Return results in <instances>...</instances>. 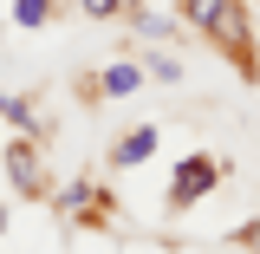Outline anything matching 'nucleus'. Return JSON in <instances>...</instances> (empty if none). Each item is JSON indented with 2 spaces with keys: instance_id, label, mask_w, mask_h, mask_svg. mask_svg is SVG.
Listing matches in <instances>:
<instances>
[{
  "instance_id": "nucleus-6",
  "label": "nucleus",
  "mask_w": 260,
  "mask_h": 254,
  "mask_svg": "<svg viewBox=\"0 0 260 254\" xmlns=\"http://www.w3.org/2000/svg\"><path fill=\"white\" fill-rule=\"evenodd\" d=\"M0 124H13V130H26V137H39V111H32L20 92H0Z\"/></svg>"
},
{
  "instance_id": "nucleus-11",
  "label": "nucleus",
  "mask_w": 260,
  "mask_h": 254,
  "mask_svg": "<svg viewBox=\"0 0 260 254\" xmlns=\"http://www.w3.org/2000/svg\"><path fill=\"white\" fill-rule=\"evenodd\" d=\"M241 241H247V248L260 254V222H247V228H241Z\"/></svg>"
},
{
  "instance_id": "nucleus-5",
  "label": "nucleus",
  "mask_w": 260,
  "mask_h": 254,
  "mask_svg": "<svg viewBox=\"0 0 260 254\" xmlns=\"http://www.w3.org/2000/svg\"><path fill=\"white\" fill-rule=\"evenodd\" d=\"M150 157H156V124H137V130H124L111 144V163L117 170H137V163H150Z\"/></svg>"
},
{
  "instance_id": "nucleus-1",
  "label": "nucleus",
  "mask_w": 260,
  "mask_h": 254,
  "mask_svg": "<svg viewBox=\"0 0 260 254\" xmlns=\"http://www.w3.org/2000/svg\"><path fill=\"white\" fill-rule=\"evenodd\" d=\"M182 20L202 26L221 52H247V39H254V33H247V7H241V0H182Z\"/></svg>"
},
{
  "instance_id": "nucleus-3",
  "label": "nucleus",
  "mask_w": 260,
  "mask_h": 254,
  "mask_svg": "<svg viewBox=\"0 0 260 254\" xmlns=\"http://www.w3.org/2000/svg\"><path fill=\"white\" fill-rule=\"evenodd\" d=\"M228 163L208 157V150H189V157L176 163V176H169V195H176V209H195V202H208V195L221 189Z\"/></svg>"
},
{
  "instance_id": "nucleus-7",
  "label": "nucleus",
  "mask_w": 260,
  "mask_h": 254,
  "mask_svg": "<svg viewBox=\"0 0 260 254\" xmlns=\"http://www.w3.org/2000/svg\"><path fill=\"white\" fill-rule=\"evenodd\" d=\"M130 33H143V39H156V46H169L176 39V20H162V13H143V7H124Z\"/></svg>"
},
{
  "instance_id": "nucleus-8",
  "label": "nucleus",
  "mask_w": 260,
  "mask_h": 254,
  "mask_svg": "<svg viewBox=\"0 0 260 254\" xmlns=\"http://www.w3.org/2000/svg\"><path fill=\"white\" fill-rule=\"evenodd\" d=\"M143 72H150V78H162V85H182V59H176V52H150V59H143Z\"/></svg>"
},
{
  "instance_id": "nucleus-2",
  "label": "nucleus",
  "mask_w": 260,
  "mask_h": 254,
  "mask_svg": "<svg viewBox=\"0 0 260 254\" xmlns=\"http://www.w3.org/2000/svg\"><path fill=\"white\" fill-rule=\"evenodd\" d=\"M0 157H7V183L26 195V202H46V195H52V176H46V157H39V137H26V130L0 137Z\"/></svg>"
},
{
  "instance_id": "nucleus-10",
  "label": "nucleus",
  "mask_w": 260,
  "mask_h": 254,
  "mask_svg": "<svg viewBox=\"0 0 260 254\" xmlns=\"http://www.w3.org/2000/svg\"><path fill=\"white\" fill-rule=\"evenodd\" d=\"M78 7H85L91 20H117V13H124V0H78Z\"/></svg>"
},
{
  "instance_id": "nucleus-9",
  "label": "nucleus",
  "mask_w": 260,
  "mask_h": 254,
  "mask_svg": "<svg viewBox=\"0 0 260 254\" xmlns=\"http://www.w3.org/2000/svg\"><path fill=\"white\" fill-rule=\"evenodd\" d=\"M52 20V0H13V26H46Z\"/></svg>"
},
{
  "instance_id": "nucleus-12",
  "label": "nucleus",
  "mask_w": 260,
  "mask_h": 254,
  "mask_svg": "<svg viewBox=\"0 0 260 254\" xmlns=\"http://www.w3.org/2000/svg\"><path fill=\"white\" fill-rule=\"evenodd\" d=\"M0 228H7V209H0Z\"/></svg>"
},
{
  "instance_id": "nucleus-4",
  "label": "nucleus",
  "mask_w": 260,
  "mask_h": 254,
  "mask_svg": "<svg viewBox=\"0 0 260 254\" xmlns=\"http://www.w3.org/2000/svg\"><path fill=\"white\" fill-rule=\"evenodd\" d=\"M143 78H150V72H143L137 59H111L104 72H98V98H137Z\"/></svg>"
}]
</instances>
